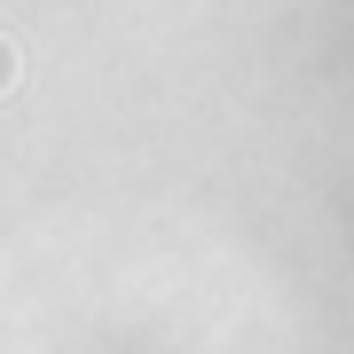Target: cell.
Returning a JSON list of instances; mask_svg holds the SVG:
<instances>
[{
	"label": "cell",
	"mask_w": 354,
	"mask_h": 354,
	"mask_svg": "<svg viewBox=\"0 0 354 354\" xmlns=\"http://www.w3.org/2000/svg\"><path fill=\"white\" fill-rule=\"evenodd\" d=\"M0 87H8V48H0Z\"/></svg>",
	"instance_id": "obj_1"
}]
</instances>
